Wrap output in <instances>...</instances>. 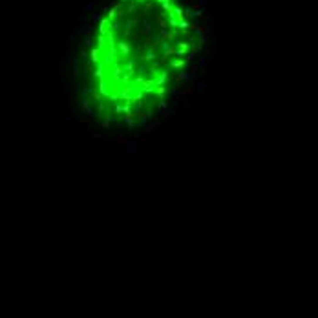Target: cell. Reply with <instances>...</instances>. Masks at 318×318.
Segmentation results:
<instances>
[{"instance_id": "obj_1", "label": "cell", "mask_w": 318, "mask_h": 318, "mask_svg": "<svg viewBox=\"0 0 318 318\" xmlns=\"http://www.w3.org/2000/svg\"><path fill=\"white\" fill-rule=\"evenodd\" d=\"M198 29L185 0H115L88 57L91 99L112 121L152 113L181 79Z\"/></svg>"}]
</instances>
